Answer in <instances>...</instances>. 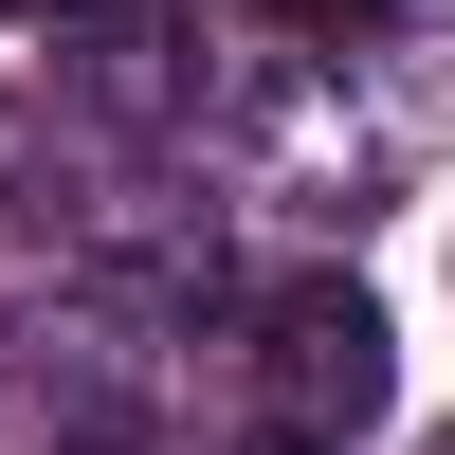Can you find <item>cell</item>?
<instances>
[{"label": "cell", "mask_w": 455, "mask_h": 455, "mask_svg": "<svg viewBox=\"0 0 455 455\" xmlns=\"http://www.w3.org/2000/svg\"><path fill=\"white\" fill-rule=\"evenodd\" d=\"M19 401L55 419V455H128L146 401H164L146 291H36V328H19Z\"/></svg>", "instance_id": "obj_2"}, {"label": "cell", "mask_w": 455, "mask_h": 455, "mask_svg": "<svg viewBox=\"0 0 455 455\" xmlns=\"http://www.w3.org/2000/svg\"><path fill=\"white\" fill-rule=\"evenodd\" d=\"M383 383H401V347H383V310H364L347 274H291L274 310H255V419H274V437H328V455H347L364 419H383Z\"/></svg>", "instance_id": "obj_1"}, {"label": "cell", "mask_w": 455, "mask_h": 455, "mask_svg": "<svg viewBox=\"0 0 455 455\" xmlns=\"http://www.w3.org/2000/svg\"><path fill=\"white\" fill-rule=\"evenodd\" d=\"M0 19H92V0H0Z\"/></svg>", "instance_id": "obj_7"}, {"label": "cell", "mask_w": 455, "mask_h": 455, "mask_svg": "<svg viewBox=\"0 0 455 455\" xmlns=\"http://www.w3.org/2000/svg\"><path fill=\"white\" fill-rule=\"evenodd\" d=\"M419 455H455V437H419Z\"/></svg>", "instance_id": "obj_8"}, {"label": "cell", "mask_w": 455, "mask_h": 455, "mask_svg": "<svg viewBox=\"0 0 455 455\" xmlns=\"http://www.w3.org/2000/svg\"><path fill=\"white\" fill-rule=\"evenodd\" d=\"M237 455H328V437H274V419H255V437H237Z\"/></svg>", "instance_id": "obj_6"}, {"label": "cell", "mask_w": 455, "mask_h": 455, "mask_svg": "<svg viewBox=\"0 0 455 455\" xmlns=\"http://www.w3.org/2000/svg\"><path fill=\"white\" fill-rule=\"evenodd\" d=\"M55 109L109 146H164L182 109H201V19H164V0H92V19H55Z\"/></svg>", "instance_id": "obj_3"}, {"label": "cell", "mask_w": 455, "mask_h": 455, "mask_svg": "<svg viewBox=\"0 0 455 455\" xmlns=\"http://www.w3.org/2000/svg\"><path fill=\"white\" fill-rule=\"evenodd\" d=\"M291 36H383V19H419V0H274Z\"/></svg>", "instance_id": "obj_5"}, {"label": "cell", "mask_w": 455, "mask_h": 455, "mask_svg": "<svg viewBox=\"0 0 455 455\" xmlns=\"http://www.w3.org/2000/svg\"><path fill=\"white\" fill-rule=\"evenodd\" d=\"M0 182L55 255H128V201H146V146L73 128V109H0Z\"/></svg>", "instance_id": "obj_4"}]
</instances>
